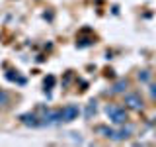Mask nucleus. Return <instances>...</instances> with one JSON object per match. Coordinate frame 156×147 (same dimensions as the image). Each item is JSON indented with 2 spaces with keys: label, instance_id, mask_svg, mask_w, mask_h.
I'll list each match as a JSON object with an SVG mask.
<instances>
[{
  "label": "nucleus",
  "instance_id": "nucleus-8",
  "mask_svg": "<svg viewBox=\"0 0 156 147\" xmlns=\"http://www.w3.org/2000/svg\"><path fill=\"white\" fill-rule=\"evenodd\" d=\"M113 127H109V126H105V124H101V126H96V134L98 135H101V137H105V139H111L113 137Z\"/></svg>",
  "mask_w": 156,
  "mask_h": 147
},
{
  "label": "nucleus",
  "instance_id": "nucleus-11",
  "mask_svg": "<svg viewBox=\"0 0 156 147\" xmlns=\"http://www.w3.org/2000/svg\"><path fill=\"white\" fill-rule=\"evenodd\" d=\"M55 82H57V78L53 77V75H49L45 81H43V85H45V92H47V90H51V88L55 86Z\"/></svg>",
  "mask_w": 156,
  "mask_h": 147
},
{
  "label": "nucleus",
  "instance_id": "nucleus-4",
  "mask_svg": "<svg viewBox=\"0 0 156 147\" xmlns=\"http://www.w3.org/2000/svg\"><path fill=\"white\" fill-rule=\"evenodd\" d=\"M80 114H82V110H80L78 104H66V106L61 108V122H62V124L74 122V120H78Z\"/></svg>",
  "mask_w": 156,
  "mask_h": 147
},
{
  "label": "nucleus",
  "instance_id": "nucleus-7",
  "mask_svg": "<svg viewBox=\"0 0 156 147\" xmlns=\"http://www.w3.org/2000/svg\"><path fill=\"white\" fill-rule=\"evenodd\" d=\"M127 88H129V81L127 78H119V81H115V85L111 86V94H125Z\"/></svg>",
  "mask_w": 156,
  "mask_h": 147
},
{
  "label": "nucleus",
  "instance_id": "nucleus-10",
  "mask_svg": "<svg viewBox=\"0 0 156 147\" xmlns=\"http://www.w3.org/2000/svg\"><path fill=\"white\" fill-rule=\"evenodd\" d=\"M150 78H152V73H150V71H146V69H143V71H139V73H136V81H139V82H143V85H148V82H150Z\"/></svg>",
  "mask_w": 156,
  "mask_h": 147
},
{
  "label": "nucleus",
  "instance_id": "nucleus-13",
  "mask_svg": "<svg viewBox=\"0 0 156 147\" xmlns=\"http://www.w3.org/2000/svg\"><path fill=\"white\" fill-rule=\"evenodd\" d=\"M10 102V94L6 90H0V106H6Z\"/></svg>",
  "mask_w": 156,
  "mask_h": 147
},
{
  "label": "nucleus",
  "instance_id": "nucleus-9",
  "mask_svg": "<svg viewBox=\"0 0 156 147\" xmlns=\"http://www.w3.org/2000/svg\"><path fill=\"white\" fill-rule=\"evenodd\" d=\"M98 114V102L96 100H90L86 104V110H84V118L86 120H92V118H94Z\"/></svg>",
  "mask_w": 156,
  "mask_h": 147
},
{
  "label": "nucleus",
  "instance_id": "nucleus-6",
  "mask_svg": "<svg viewBox=\"0 0 156 147\" xmlns=\"http://www.w3.org/2000/svg\"><path fill=\"white\" fill-rule=\"evenodd\" d=\"M20 122L27 127H41V118L35 112H23V114H20Z\"/></svg>",
  "mask_w": 156,
  "mask_h": 147
},
{
  "label": "nucleus",
  "instance_id": "nucleus-12",
  "mask_svg": "<svg viewBox=\"0 0 156 147\" xmlns=\"http://www.w3.org/2000/svg\"><path fill=\"white\" fill-rule=\"evenodd\" d=\"M148 98L156 100V82H148Z\"/></svg>",
  "mask_w": 156,
  "mask_h": 147
},
{
  "label": "nucleus",
  "instance_id": "nucleus-3",
  "mask_svg": "<svg viewBox=\"0 0 156 147\" xmlns=\"http://www.w3.org/2000/svg\"><path fill=\"white\" fill-rule=\"evenodd\" d=\"M41 126H57V124H62L61 122V108H57V110H53V108H41Z\"/></svg>",
  "mask_w": 156,
  "mask_h": 147
},
{
  "label": "nucleus",
  "instance_id": "nucleus-5",
  "mask_svg": "<svg viewBox=\"0 0 156 147\" xmlns=\"http://www.w3.org/2000/svg\"><path fill=\"white\" fill-rule=\"evenodd\" d=\"M133 134H135V127L125 122V124H121V126L113 131V137H111V139H113V141H125V139H129Z\"/></svg>",
  "mask_w": 156,
  "mask_h": 147
},
{
  "label": "nucleus",
  "instance_id": "nucleus-1",
  "mask_svg": "<svg viewBox=\"0 0 156 147\" xmlns=\"http://www.w3.org/2000/svg\"><path fill=\"white\" fill-rule=\"evenodd\" d=\"M104 112L107 114L109 122L115 124V126H121V124H125V122L129 120V112H127V108L121 106V104H117V102H107L105 108H104Z\"/></svg>",
  "mask_w": 156,
  "mask_h": 147
},
{
  "label": "nucleus",
  "instance_id": "nucleus-14",
  "mask_svg": "<svg viewBox=\"0 0 156 147\" xmlns=\"http://www.w3.org/2000/svg\"><path fill=\"white\" fill-rule=\"evenodd\" d=\"M92 43H94V39H80V41H78L76 45L82 49V47H88V45H92Z\"/></svg>",
  "mask_w": 156,
  "mask_h": 147
},
{
  "label": "nucleus",
  "instance_id": "nucleus-2",
  "mask_svg": "<svg viewBox=\"0 0 156 147\" xmlns=\"http://www.w3.org/2000/svg\"><path fill=\"white\" fill-rule=\"evenodd\" d=\"M123 104L127 110H133V112H143L144 110V100L140 96L139 90H131L123 94Z\"/></svg>",
  "mask_w": 156,
  "mask_h": 147
}]
</instances>
